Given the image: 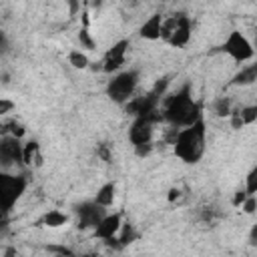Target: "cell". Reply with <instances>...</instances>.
<instances>
[{
	"mask_svg": "<svg viewBox=\"0 0 257 257\" xmlns=\"http://www.w3.org/2000/svg\"><path fill=\"white\" fill-rule=\"evenodd\" d=\"M247 197H249V195H247V193H245V189L241 187V189H237V191L233 193V199H231V205H233L235 209H239V207H241V203H243V201H245Z\"/></svg>",
	"mask_w": 257,
	"mask_h": 257,
	"instance_id": "26",
	"label": "cell"
},
{
	"mask_svg": "<svg viewBox=\"0 0 257 257\" xmlns=\"http://www.w3.org/2000/svg\"><path fill=\"white\" fill-rule=\"evenodd\" d=\"M221 50H223L233 62H239V64L249 62V60H253V56H255V48H253L251 40H249L241 30H231V32L227 34V38L223 40Z\"/></svg>",
	"mask_w": 257,
	"mask_h": 257,
	"instance_id": "7",
	"label": "cell"
},
{
	"mask_svg": "<svg viewBox=\"0 0 257 257\" xmlns=\"http://www.w3.org/2000/svg\"><path fill=\"white\" fill-rule=\"evenodd\" d=\"M106 215V209L98 207L92 199L90 201H82L74 207V217H76V227L78 229H94L96 223Z\"/></svg>",
	"mask_w": 257,
	"mask_h": 257,
	"instance_id": "10",
	"label": "cell"
},
{
	"mask_svg": "<svg viewBox=\"0 0 257 257\" xmlns=\"http://www.w3.org/2000/svg\"><path fill=\"white\" fill-rule=\"evenodd\" d=\"M163 18L165 14L155 12L149 18H145V22L139 26V36L145 40H161V28H163Z\"/></svg>",
	"mask_w": 257,
	"mask_h": 257,
	"instance_id": "13",
	"label": "cell"
},
{
	"mask_svg": "<svg viewBox=\"0 0 257 257\" xmlns=\"http://www.w3.org/2000/svg\"><path fill=\"white\" fill-rule=\"evenodd\" d=\"M233 110L239 116L243 128L255 124V120H257V104H241V106H235Z\"/></svg>",
	"mask_w": 257,
	"mask_h": 257,
	"instance_id": "20",
	"label": "cell"
},
{
	"mask_svg": "<svg viewBox=\"0 0 257 257\" xmlns=\"http://www.w3.org/2000/svg\"><path fill=\"white\" fill-rule=\"evenodd\" d=\"M233 108H235V104H233V100L229 96H217L213 100V104H211L213 114L219 116V118H229V114L233 112Z\"/></svg>",
	"mask_w": 257,
	"mask_h": 257,
	"instance_id": "19",
	"label": "cell"
},
{
	"mask_svg": "<svg viewBox=\"0 0 257 257\" xmlns=\"http://www.w3.org/2000/svg\"><path fill=\"white\" fill-rule=\"evenodd\" d=\"M6 46H8V40H6V34L0 30V54L6 50Z\"/></svg>",
	"mask_w": 257,
	"mask_h": 257,
	"instance_id": "28",
	"label": "cell"
},
{
	"mask_svg": "<svg viewBox=\"0 0 257 257\" xmlns=\"http://www.w3.org/2000/svg\"><path fill=\"white\" fill-rule=\"evenodd\" d=\"M128 48H131V40L128 38H120V40L112 42L108 46V50L102 54V60L98 62L100 64L98 68L104 74H110V76L116 74V72H120L124 68V64H126V52H128Z\"/></svg>",
	"mask_w": 257,
	"mask_h": 257,
	"instance_id": "8",
	"label": "cell"
},
{
	"mask_svg": "<svg viewBox=\"0 0 257 257\" xmlns=\"http://www.w3.org/2000/svg\"><path fill=\"white\" fill-rule=\"evenodd\" d=\"M173 153L185 165H197L207 151V122L205 118L197 120L191 126L179 128L173 139Z\"/></svg>",
	"mask_w": 257,
	"mask_h": 257,
	"instance_id": "2",
	"label": "cell"
},
{
	"mask_svg": "<svg viewBox=\"0 0 257 257\" xmlns=\"http://www.w3.org/2000/svg\"><path fill=\"white\" fill-rule=\"evenodd\" d=\"M139 80H141V72L137 68H122L120 72L112 74L110 80L106 82V96L112 102L124 106L137 94Z\"/></svg>",
	"mask_w": 257,
	"mask_h": 257,
	"instance_id": "3",
	"label": "cell"
},
{
	"mask_svg": "<svg viewBox=\"0 0 257 257\" xmlns=\"http://www.w3.org/2000/svg\"><path fill=\"white\" fill-rule=\"evenodd\" d=\"M161 96H157L153 90H149V92H145V94H135L126 104H124V112L126 114H131L133 118H139V116H147V114H151V112H155V110H159L161 108Z\"/></svg>",
	"mask_w": 257,
	"mask_h": 257,
	"instance_id": "9",
	"label": "cell"
},
{
	"mask_svg": "<svg viewBox=\"0 0 257 257\" xmlns=\"http://www.w3.org/2000/svg\"><path fill=\"white\" fill-rule=\"evenodd\" d=\"M22 165V141L14 137H0V169L10 171Z\"/></svg>",
	"mask_w": 257,
	"mask_h": 257,
	"instance_id": "11",
	"label": "cell"
},
{
	"mask_svg": "<svg viewBox=\"0 0 257 257\" xmlns=\"http://www.w3.org/2000/svg\"><path fill=\"white\" fill-rule=\"evenodd\" d=\"M70 223V215L60 211V209H48L42 217H40V225L48 227V229H60L64 225Z\"/></svg>",
	"mask_w": 257,
	"mask_h": 257,
	"instance_id": "16",
	"label": "cell"
},
{
	"mask_svg": "<svg viewBox=\"0 0 257 257\" xmlns=\"http://www.w3.org/2000/svg\"><path fill=\"white\" fill-rule=\"evenodd\" d=\"M181 195H183V191H181L179 187H171V189H169V195H167V201H169V203H175V201L181 199Z\"/></svg>",
	"mask_w": 257,
	"mask_h": 257,
	"instance_id": "27",
	"label": "cell"
},
{
	"mask_svg": "<svg viewBox=\"0 0 257 257\" xmlns=\"http://www.w3.org/2000/svg\"><path fill=\"white\" fill-rule=\"evenodd\" d=\"M122 223H124V221H122V213H106V215L96 223V227L92 229V235H94V239H98V241L110 243V241L116 239V235H118Z\"/></svg>",
	"mask_w": 257,
	"mask_h": 257,
	"instance_id": "12",
	"label": "cell"
},
{
	"mask_svg": "<svg viewBox=\"0 0 257 257\" xmlns=\"http://www.w3.org/2000/svg\"><path fill=\"white\" fill-rule=\"evenodd\" d=\"M193 24L191 18L185 12L171 14L163 18V28H161V40L175 46V48H185L191 40Z\"/></svg>",
	"mask_w": 257,
	"mask_h": 257,
	"instance_id": "5",
	"label": "cell"
},
{
	"mask_svg": "<svg viewBox=\"0 0 257 257\" xmlns=\"http://www.w3.org/2000/svg\"><path fill=\"white\" fill-rule=\"evenodd\" d=\"M4 231H6V219H4V217H0V237L4 235Z\"/></svg>",
	"mask_w": 257,
	"mask_h": 257,
	"instance_id": "29",
	"label": "cell"
},
{
	"mask_svg": "<svg viewBox=\"0 0 257 257\" xmlns=\"http://www.w3.org/2000/svg\"><path fill=\"white\" fill-rule=\"evenodd\" d=\"M78 42H80V50H82V48H86V50H94V48H96V42H94V38L90 36L88 26H82V28L78 30Z\"/></svg>",
	"mask_w": 257,
	"mask_h": 257,
	"instance_id": "21",
	"label": "cell"
},
{
	"mask_svg": "<svg viewBox=\"0 0 257 257\" xmlns=\"http://www.w3.org/2000/svg\"><path fill=\"white\" fill-rule=\"evenodd\" d=\"M28 181L24 175H16L0 169V217H8V213L16 207L20 197L26 193Z\"/></svg>",
	"mask_w": 257,
	"mask_h": 257,
	"instance_id": "4",
	"label": "cell"
},
{
	"mask_svg": "<svg viewBox=\"0 0 257 257\" xmlns=\"http://www.w3.org/2000/svg\"><path fill=\"white\" fill-rule=\"evenodd\" d=\"M255 80H257V64H245L233 76L231 84H235V86H251Z\"/></svg>",
	"mask_w": 257,
	"mask_h": 257,
	"instance_id": "17",
	"label": "cell"
},
{
	"mask_svg": "<svg viewBox=\"0 0 257 257\" xmlns=\"http://www.w3.org/2000/svg\"><path fill=\"white\" fill-rule=\"evenodd\" d=\"M78 257H98V255H94V253H84V255H78Z\"/></svg>",
	"mask_w": 257,
	"mask_h": 257,
	"instance_id": "30",
	"label": "cell"
},
{
	"mask_svg": "<svg viewBox=\"0 0 257 257\" xmlns=\"http://www.w3.org/2000/svg\"><path fill=\"white\" fill-rule=\"evenodd\" d=\"M247 195H255L257 193V167H251V171L245 177V185H243Z\"/></svg>",
	"mask_w": 257,
	"mask_h": 257,
	"instance_id": "22",
	"label": "cell"
},
{
	"mask_svg": "<svg viewBox=\"0 0 257 257\" xmlns=\"http://www.w3.org/2000/svg\"><path fill=\"white\" fill-rule=\"evenodd\" d=\"M163 116H161V108L147 114V116H139V118H133L131 126H128V143L133 145V149H139V147H145V145H153V137H155V126L157 122H161Z\"/></svg>",
	"mask_w": 257,
	"mask_h": 257,
	"instance_id": "6",
	"label": "cell"
},
{
	"mask_svg": "<svg viewBox=\"0 0 257 257\" xmlns=\"http://www.w3.org/2000/svg\"><path fill=\"white\" fill-rule=\"evenodd\" d=\"M114 199H116V183H114V181H108V183L100 185L98 191H96V195L92 197V201H94L98 207H102V209L112 207Z\"/></svg>",
	"mask_w": 257,
	"mask_h": 257,
	"instance_id": "15",
	"label": "cell"
},
{
	"mask_svg": "<svg viewBox=\"0 0 257 257\" xmlns=\"http://www.w3.org/2000/svg\"><path fill=\"white\" fill-rule=\"evenodd\" d=\"M14 108H16V102L12 98L0 96V118H8V114L14 112Z\"/></svg>",
	"mask_w": 257,
	"mask_h": 257,
	"instance_id": "23",
	"label": "cell"
},
{
	"mask_svg": "<svg viewBox=\"0 0 257 257\" xmlns=\"http://www.w3.org/2000/svg\"><path fill=\"white\" fill-rule=\"evenodd\" d=\"M42 165V153H40V143L34 139H28L22 143V167H40Z\"/></svg>",
	"mask_w": 257,
	"mask_h": 257,
	"instance_id": "14",
	"label": "cell"
},
{
	"mask_svg": "<svg viewBox=\"0 0 257 257\" xmlns=\"http://www.w3.org/2000/svg\"><path fill=\"white\" fill-rule=\"evenodd\" d=\"M10 137H14L18 141H22L26 137V126L16 118H12V122H10Z\"/></svg>",
	"mask_w": 257,
	"mask_h": 257,
	"instance_id": "24",
	"label": "cell"
},
{
	"mask_svg": "<svg viewBox=\"0 0 257 257\" xmlns=\"http://www.w3.org/2000/svg\"><path fill=\"white\" fill-rule=\"evenodd\" d=\"M245 215H255V211H257V197L255 195H249L243 203H241V207H239Z\"/></svg>",
	"mask_w": 257,
	"mask_h": 257,
	"instance_id": "25",
	"label": "cell"
},
{
	"mask_svg": "<svg viewBox=\"0 0 257 257\" xmlns=\"http://www.w3.org/2000/svg\"><path fill=\"white\" fill-rule=\"evenodd\" d=\"M66 62H68L72 68H76V70H88V68H90V58H88V54H86L84 50H80V48H72V50L66 54Z\"/></svg>",
	"mask_w": 257,
	"mask_h": 257,
	"instance_id": "18",
	"label": "cell"
},
{
	"mask_svg": "<svg viewBox=\"0 0 257 257\" xmlns=\"http://www.w3.org/2000/svg\"><path fill=\"white\" fill-rule=\"evenodd\" d=\"M161 116L171 124V128H185L203 118V104L193 96L189 82L163 96Z\"/></svg>",
	"mask_w": 257,
	"mask_h": 257,
	"instance_id": "1",
	"label": "cell"
}]
</instances>
